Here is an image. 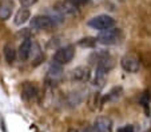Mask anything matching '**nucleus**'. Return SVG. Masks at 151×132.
I'll use <instances>...</instances> for the list:
<instances>
[{
	"instance_id": "obj_15",
	"label": "nucleus",
	"mask_w": 151,
	"mask_h": 132,
	"mask_svg": "<svg viewBox=\"0 0 151 132\" xmlns=\"http://www.w3.org/2000/svg\"><path fill=\"white\" fill-rule=\"evenodd\" d=\"M107 72L103 71V69L99 68H95V75H94V79H92V84L98 88H103L106 84V80H107Z\"/></svg>"
},
{
	"instance_id": "obj_11",
	"label": "nucleus",
	"mask_w": 151,
	"mask_h": 132,
	"mask_svg": "<svg viewBox=\"0 0 151 132\" xmlns=\"http://www.w3.org/2000/svg\"><path fill=\"white\" fill-rule=\"evenodd\" d=\"M31 47H32V40L29 37H26L22 44L19 46V49H17V56L22 61H26L29 59V54H31Z\"/></svg>"
},
{
	"instance_id": "obj_8",
	"label": "nucleus",
	"mask_w": 151,
	"mask_h": 132,
	"mask_svg": "<svg viewBox=\"0 0 151 132\" xmlns=\"http://www.w3.org/2000/svg\"><path fill=\"white\" fill-rule=\"evenodd\" d=\"M90 132H112V121L106 116H99L95 119L92 127H90Z\"/></svg>"
},
{
	"instance_id": "obj_12",
	"label": "nucleus",
	"mask_w": 151,
	"mask_h": 132,
	"mask_svg": "<svg viewBox=\"0 0 151 132\" xmlns=\"http://www.w3.org/2000/svg\"><path fill=\"white\" fill-rule=\"evenodd\" d=\"M14 11V1L12 0H1L0 1V20L9 19Z\"/></svg>"
},
{
	"instance_id": "obj_2",
	"label": "nucleus",
	"mask_w": 151,
	"mask_h": 132,
	"mask_svg": "<svg viewBox=\"0 0 151 132\" xmlns=\"http://www.w3.org/2000/svg\"><path fill=\"white\" fill-rule=\"evenodd\" d=\"M120 39H122V31L119 28L114 27V28L99 32V35L96 37V41L100 44H104V46H112V44L119 43Z\"/></svg>"
},
{
	"instance_id": "obj_18",
	"label": "nucleus",
	"mask_w": 151,
	"mask_h": 132,
	"mask_svg": "<svg viewBox=\"0 0 151 132\" xmlns=\"http://www.w3.org/2000/svg\"><path fill=\"white\" fill-rule=\"evenodd\" d=\"M29 58H32V60H34V66H37V64L42 61V59H43V54H42V51H40L39 44L34 43V41H32V47H31V54H29Z\"/></svg>"
},
{
	"instance_id": "obj_20",
	"label": "nucleus",
	"mask_w": 151,
	"mask_h": 132,
	"mask_svg": "<svg viewBox=\"0 0 151 132\" xmlns=\"http://www.w3.org/2000/svg\"><path fill=\"white\" fill-rule=\"evenodd\" d=\"M80 101H82V96H80L78 92H71L68 95V98H67V103L71 107H76Z\"/></svg>"
},
{
	"instance_id": "obj_16",
	"label": "nucleus",
	"mask_w": 151,
	"mask_h": 132,
	"mask_svg": "<svg viewBox=\"0 0 151 132\" xmlns=\"http://www.w3.org/2000/svg\"><path fill=\"white\" fill-rule=\"evenodd\" d=\"M122 93H123V88L120 86H118V87H114V88H111V91L107 93V95L104 96V98H102V103L104 104L106 101H115V100H118V99L122 96Z\"/></svg>"
},
{
	"instance_id": "obj_7",
	"label": "nucleus",
	"mask_w": 151,
	"mask_h": 132,
	"mask_svg": "<svg viewBox=\"0 0 151 132\" xmlns=\"http://www.w3.org/2000/svg\"><path fill=\"white\" fill-rule=\"evenodd\" d=\"M91 79V68L87 66H79L71 71V80L78 83H87Z\"/></svg>"
},
{
	"instance_id": "obj_22",
	"label": "nucleus",
	"mask_w": 151,
	"mask_h": 132,
	"mask_svg": "<svg viewBox=\"0 0 151 132\" xmlns=\"http://www.w3.org/2000/svg\"><path fill=\"white\" fill-rule=\"evenodd\" d=\"M19 1H20V4H22V7H24V8L31 7L37 3V0H19Z\"/></svg>"
},
{
	"instance_id": "obj_25",
	"label": "nucleus",
	"mask_w": 151,
	"mask_h": 132,
	"mask_svg": "<svg viewBox=\"0 0 151 132\" xmlns=\"http://www.w3.org/2000/svg\"><path fill=\"white\" fill-rule=\"evenodd\" d=\"M67 132H90V128H83V129H79V128H70Z\"/></svg>"
},
{
	"instance_id": "obj_21",
	"label": "nucleus",
	"mask_w": 151,
	"mask_h": 132,
	"mask_svg": "<svg viewBox=\"0 0 151 132\" xmlns=\"http://www.w3.org/2000/svg\"><path fill=\"white\" fill-rule=\"evenodd\" d=\"M139 103L142 104V107L146 109V113H148V103H150V95H148V92H143L139 99Z\"/></svg>"
},
{
	"instance_id": "obj_3",
	"label": "nucleus",
	"mask_w": 151,
	"mask_h": 132,
	"mask_svg": "<svg viewBox=\"0 0 151 132\" xmlns=\"http://www.w3.org/2000/svg\"><path fill=\"white\" fill-rule=\"evenodd\" d=\"M74 56H75V47L72 44H68L66 47H62V48L56 49L52 60L58 66H64V64H68L74 59Z\"/></svg>"
},
{
	"instance_id": "obj_13",
	"label": "nucleus",
	"mask_w": 151,
	"mask_h": 132,
	"mask_svg": "<svg viewBox=\"0 0 151 132\" xmlns=\"http://www.w3.org/2000/svg\"><path fill=\"white\" fill-rule=\"evenodd\" d=\"M29 17H31V11H29L28 8L22 7V8L16 12V15H15L14 23L16 24V26H23V24H26L27 21L29 20Z\"/></svg>"
},
{
	"instance_id": "obj_19",
	"label": "nucleus",
	"mask_w": 151,
	"mask_h": 132,
	"mask_svg": "<svg viewBox=\"0 0 151 132\" xmlns=\"http://www.w3.org/2000/svg\"><path fill=\"white\" fill-rule=\"evenodd\" d=\"M96 37H91V36H87V37H83L79 40V46L80 47H84V48H94L96 46Z\"/></svg>"
},
{
	"instance_id": "obj_9",
	"label": "nucleus",
	"mask_w": 151,
	"mask_h": 132,
	"mask_svg": "<svg viewBox=\"0 0 151 132\" xmlns=\"http://www.w3.org/2000/svg\"><path fill=\"white\" fill-rule=\"evenodd\" d=\"M37 87L32 81H24L22 84V98L26 101H32L37 98Z\"/></svg>"
},
{
	"instance_id": "obj_6",
	"label": "nucleus",
	"mask_w": 151,
	"mask_h": 132,
	"mask_svg": "<svg viewBox=\"0 0 151 132\" xmlns=\"http://www.w3.org/2000/svg\"><path fill=\"white\" fill-rule=\"evenodd\" d=\"M63 78V68L62 66H58V64L52 63L51 67L48 68V71H47V75H46V83L47 86H58V84L60 83V80H62Z\"/></svg>"
},
{
	"instance_id": "obj_23",
	"label": "nucleus",
	"mask_w": 151,
	"mask_h": 132,
	"mask_svg": "<svg viewBox=\"0 0 151 132\" xmlns=\"http://www.w3.org/2000/svg\"><path fill=\"white\" fill-rule=\"evenodd\" d=\"M116 132H134V127L130 126V124H126V126L120 127V128H118Z\"/></svg>"
},
{
	"instance_id": "obj_14",
	"label": "nucleus",
	"mask_w": 151,
	"mask_h": 132,
	"mask_svg": "<svg viewBox=\"0 0 151 132\" xmlns=\"http://www.w3.org/2000/svg\"><path fill=\"white\" fill-rule=\"evenodd\" d=\"M102 96H100L99 92H92L88 95V99H87V106L91 111H98L102 107Z\"/></svg>"
},
{
	"instance_id": "obj_17",
	"label": "nucleus",
	"mask_w": 151,
	"mask_h": 132,
	"mask_svg": "<svg viewBox=\"0 0 151 132\" xmlns=\"http://www.w3.org/2000/svg\"><path fill=\"white\" fill-rule=\"evenodd\" d=\"M3 52H4V58H6L7 63L8 64H12L15 61V59H16V55H17V51L14 48V46L12 44H6L3 48Z\"/></svg>"
},
{
	"instance_id": "obj_26",
	"label": "nucleus",
	"mask_w": 151,
	"mask_h": 132,
	"mask_svg": "<svg viewBox=\"0 0 151 132\" xmlns=\"http://www.w3.org/2000/svg\"><path fill=\"white\" fill-rule=\"evenodd\" d=\"M145 132H151V129H147V131H145Z\"/></svg>"
},
{
	"instance_id": "obj_1",
	"label": "nucleus",
	"mask_w": 151,
	"mask_h": 132,
	"mask_svg": "<svg viewBox=\"0 0 151 132\" xmlns=\"http://www.w3.org/2000/svg\"><path fill=\"white\" fill-rule=\"evenodd\" d=\"M87 26L102 32V31H106V29L114 28L115 19L112 16H110V15H98V16H94L92 19H90L87 21Z\"/></svg>"
},
{
	"instance_id": "obj_24",
	"label": "nucleus",
	"mask_w": 151,
	"mask_h": 132,
	"mask_svg": "<svg viewBox=\"0 0 151 132\" xmlns=\"http://www.w3.org/2000/svg\"><path fill=\"white\" fill-rule=\"evenodd\" d=\"M70 3H72L74 6H76V7H80V6H83V4H86L88 0H68Z\"/></svg>"
},
{
	"instance_id": "obj_10",
	"label": "nucleus",
	"mask_w": 151,
	"mask_h": 132,
	"mask_svg": "<svg viewBox=\"0 0 151 132\" xmlns=\"http://www.w3.org/2000/svg\"><path fill=\"white\" fill-rule=\"evenodd\" d=\"M55 11L60 15V16H66V15H75L78 12V7L70 3L68 0H63L59 1L55 7Z\"/></svg>"
},
{
	"instance_id": "obj_5",
	"label": "nucleus",
	"mask_w": 151,
	"mask_h": 132,
	"mask_svg": "<svg viewBox=\"0 0 151 132\" xmlns=\"http://www.w3.org/2000/svg\"><path fill=\"white\" fill-rule=\"evenodd\" d=\"M54 26V20L48 15H36L31 19V28L36 31H48Z\"/></svg>"
},
{
	"instance_id": "obj_4",
	"label": "nucleus",
	"mask_w": 151,
	"mask_h": 132,
	"mask_svg": "<svg viewBox=\"0 0 151 132\" xmlns=\"http://www.w3.org/2000/svg\"><path fill=\"white\" fill-rule=\"evenodd\" d=\"M120 66L126 72L130 73H137L140 68V60L135 54H126L120 59Z\"/></svg>"
}]
</instances>
